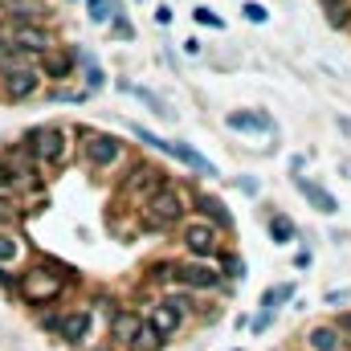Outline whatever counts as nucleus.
Instances as JSON below:
<instances>
[{
    "instance_id": "12",
    "label": "nucleus",
    "mask_w": 351,
    "mask_h": 351,
    "mask_svg": "<svg viewBox=\"0 0 351 351\" xmlns=\"http://www.w3.org/2000/svg\"><path fill=\"white\" fill-rule=\"evenodd\" d=\"M172 156L180 160V164H188L192 172H200V176H217V168H213V164H208V160H204V156H200L196 147H188V143H172Z\"/></svg>"
},
{
    "instance_id": "36",
    "label": "nucleus",
    "mask_w": 351,
    "mask_h": 351,
    "mask_svg": "<svg viewBox=\"0 0 351 351\" xmlns=\"http://www.w3.org/2000/svg\"><path fill=\"white\" fill-rule=\"evenodd\" d=\"M8 180H12V172H8V168L0 164V188H8Z\"/></svg>"
},
{
    "instance_id": "3",
    "label": "nucleus",
    "mask_w": 351,
    "mask_h": 351,
    "mask_svg": "<svg viewBox=\"0 0 351 351\" xmlns=\"http://www.w3.org/2000/svg\"><path fill=\"white\" fill-rule=\"evenodd\" d=\"M0 86H4L8 102H25V98H33L41 90V70L37 66H8L4 78H0Z\"/></svg>"
},
{
    "instance_id": "2",
    "label": "nucleus",
    "mask_w": 351,
    "mask_h": 351,
    "mask_svg": "<svg viewBox=\"0 0 351 351\" xmlns=\"http://www.w3.org/2000/svg\"><path fill=\"white\" fill-rule=\"evenodd\" d=\"M21 294L29 306H45L62 294V274H49V269H29L25 282H21Z\"/></svg>"
},
{
    "instance_id": "34",
    "label": "nucleus",
    "mask_w": 351,
    "mask_h": 351,
    "mask_svg": "<svg viewBox=\"0 0 351 351\" xmlns=\"http://www.w3.org/2000/svg\"><path fill=\"white\" fill-rule=\"evenodd\" d=\"M225 265L233 269V278H245V262H237V258H229V262H225Z\"/></svg>"
},
{
    "instance_id": "23",
    "label": "nucleus",
    "mask_w": 351,
    "mask_h": 351,
    "mask_svg": "<svg viewBox=\"0 0 351 351\" xmlns=\"http://www.w3.org/2000/svg\"><path fill=\"white\" fill-rule=\"evenodd\" d=\"M131 131H135L147 147H156V152H168V156H172V139H160V135H156V131H147V127H131Z\"/></svg>"
},
{
    "instance_id": "9",
    "label": "nucleus",
    "mask_w": 351,
    "mask_h": 351,
    "mask_svg": "<svg viewBox=\"0 0 351 351\" xmlns=\"http://www.w3.org/2000/svg\"><path fill=\"white\" fill-rule=\"evenodd\" d=\"M12 45H16V53H49V33L37 25H21L12 33Z\"/></svg>"
},
{
    "instance_id": "25",
    "label": "nucleus",
    "mask_w": 351,
    "mask_h": 351,
    "mask_svg": "<svg viewBox=\"0 0 351 351\" xmlns=\"http://www.w3.org/2000/svg\"><path fill=\"white\" fill-rule=\"evenodd\" d=\"M241 12H245V21H254V25H265V21H269L265 4H258V0H245V4H241Z\"/></svg>"
},
{
    "instance_id": "28",
    "label": "nucleus",
    "mask_w": 351,
    "mask_h": 351,
    "mask_svg": "<svg viewBox=\"0 0 351 351\" xmlns=\"http://www.w3.org/2000/svg\"><path fill=\"white\" fill-rule=\"evenodd\" d=\"M49 74H53V78H66V74H70V53H62V58H49Z\"/></svg>"
},
{
    "instance_id": "37",
    "label": "nucleus",
    "mask_w": 351,
    "mask_h": 351,
    "mask_svg": "<svg viewBox=\"0 0 351 351\" xmlns=\"http://www.w3.org/2000/svg\"><path fill=\"white\" fill-rule=\"evenodd\" d=\"M343 327H351V315H343Z\"/></svg>"
},
{
    "instance_id": "6",
    "label": "nucleus",
    "mask_w": 351,
    "mask_h": 351,
    "mask_svg": "<svg viewBox=\"0 0 351 351\" xmlns=\"http://www.w3.org/2000/svg\"><path fill=\"white\" fill-rule=\"evenodd\" d=\"M119 156H123V143H119L114 135H90V139H86V160H90V168H110Z\"/></svg>"
},
{
    "instance_id": "29",
    "label": "nucleus",
    "mask_w": 351,
    "mask_h": 351,
    "mask_svg": "<svg viewBox=\"0 0 351 351\" xmlns=\"http://www.w3.org/2000/svg\"><path fill=\"white\" fill-rule=\"evenodd\" d=\"M16 16H21V21H37L41 12H37V4H29V0H16Z\"/></svg>"
},
{
    "instance_id": "26",
    "label": "nucleus",
    "mask_w": 351,
    "mask_h": 351,
    "mask_svg": "<svg viewBox=\"0 0 351 351\" xmlns=\"http://www.w3.org/2000/svg\"><path fill=\"white\" fill-rule=\"evenodd\" d=\"M86 86L90 90H102V86H106V74H102V66H98V62H86Z\"/></svg>"
},
{
    "instance_id": "11",
    "label": "nucleus",
    "mask_w": 351,
    "mask_h": 351,
    "mask_svg": "<svg viewBox=\"0 0 351 351\" xmlns=\"http://www.w3.org/2000/svg\"><path fill=\"white\" fill-rule=\"evenodd\" d=\"M90 323H94V319H90L86 311H74V315H66V319L58 323V331H62L66 343H82L90 335Z\"/></svg>"
},
{
    "instance_id": "31",
    "label": "nucleus",
    "mask_w": 351,
    "mask_h": 351,
    "mask_svg": "<svg viewBox=\"0 0 351 351\" xmlns=\"http://www.w3.org/2000/svg\"><path fill=\"white\" fill-rule=\"evenodd\" d=\"M110 21H114V33H119V37H135L131 21H123V16H110Z\"/></svg>"
},
{
    "instance_id": "21",
    "label": "nucleus",
    "mask_w": 351,
    "mask_h": 351,
    "mask_svg": "<svg viewBox=\"0 0 351 351\" xmlns=\"http://www.w3.org/2000/svg\"><path fill=\"white\" fill-rule=\"evenodd\" d=\"M119 86H123V90H131V94H135L139 102H147V106H152L156 114H164V119H172V110H168V106H164V102H160V98H156L152 90H143V86H127V82H119Z\"/></svg>"
},
{
    "instance_id": "14",
    "label": "nucleus",
    "mask_w": 351,
    "mask_h": 351,
    "mask_svg": "<svg viewBox=\"0 0 351 351\" xmlns=\"http://www.w3.org/2000/svg\"><path fill=\"white\" fill-rule=\"evenodd\" d=\"M323 12H327L331 29H348L351 25V4L348 0H323Z\"/></svg>"
},
{
    "instance_id": "15",
    "label": "nucleus",
    "mask_w": 351,
    "mask_h": 351,
    "mask_svg": "<svg viewBox=\"0 0 351 351\" xmlns=\"http://www.w3.org/2000/svg\"><path fill=\"white\" fill-rule=\"evenodd\" d=\"M196 200H200V208H204V217H208L213 225H225V229L233 225V217H229V208H225V204H221L217 196H196Z\"/></svg>"
},
{
    "instance_id": "18",
    "label": "nucleus",
    "mask_w": 351,
    "mask_h": 351,
    "mask_svg": "<svg viewBox=\"0 0 351 351\" xmlns=\"http://www.w3.org/2000/svg\"><path fill=\"white\" fill-rule=\"evenodd\" d=\"M294 298V282H282V286H269L262 298V311H278L282 302H290Z\"/></svg>"
},
{
    "instance_id": "10",
    "label": "nucleus",
    "mask_w": 351,
    "mask_h": 351,
    "mask_svg": "<svg viewBox=\"0 0 351 351\" xmlns=\"http://www.w3.org/2000/svg\"><path fill=\"white\" fill-rule=\"evenodd\" d=\"M176 278H180V282H184V286H192V290H213V286H217V282H221V278H217V269H208V265H180V269H176Z\"/></svg>"
},
{
    "instance_id": "35",
    "label": "nucleus",
    "mask_w": 351,
    "mask_h": 351,
    "mask_svg": "<svg viewBox=\"0 0 351 351\" xmlns=\"http://www.w3.org/2000/svg\"><path fill=\"white\" fill-rule=\"evenodd\" d=\"M184 53H192V58H196V53H200V41H196V37H188V41H184Z\"/></svg>"
},
{
    "instance_id": "17",
    "label": "nucleus",
    "mask_w": 351,
    "mask_h": 351,
    "mask_svg": "<svg viewBox=\"0 0 351 351\" xmlns=\"http://www.w3.org/2000/svg\"><path fill=\"white\" fill-rule=\"evenodd\" d=\"M152 327H156L160 335H172L176 327H180V315H176L168 302H160V306H156V315H152Z\"/></svg>"
},
{
    "instance_id": "13",
    "label": "nucleus",
    "mask_w": 351,
    "mask_h": 351,
    "mask_svg": "<svg viewBox=\"0 0 351 351\" xmlns=\"http://www.w3.org/2000/svg\"><path fill=\"white\" fill-rule=\"evenodd\" d=\"M294 233H298V229H294V221H290L286 213H274V217H269V237H274V245H290Z\"/></svg>"
},
{
    "instance_id": "24",
    "label": "nucleus",
    "mask_w": 351,
    "mask_h": 351,
    "mask_svg": "<svg viewBox=\"0 0 351 351\" xmlns=\"http://www.w3.org/2000/svg\"><path fill=\"white\" fill-rule=\"evenodd\" d=\"M139 327H143V323H139L135 315H119V319H114V335H119V339H135Z\"/></svg>"
},
{
    "instance_id": "27",
    "label": "nucleus",
    "mask_w": 351,
    "mask_h": 351,
    "mask_svg": "<svg viewBox=\"0 0 351 351\" xmlns=\"http://www.w3.org/2000/svg\"><path fill=\"white\" fill-rule=\"evenodd\" d=\"M192 16H196V21H200V25H208V29H225V21H221V16H217V12H213V8H204V4H200V8H196V12H192Z\"/></svg>"
},
{
    "instance_id": "32",
    "label": "nucleus",
    "mask_w": 351,
    "mask_h": 351,
    "mask_svg": "<svg viewBox=\"0 0 351 351\" xmlns=\"http://www.w3.org/2000/svg\"><path fill=\"white\" fill-rule=\"evenodd\" d=\"M168 306H172L176 315H180V319L188 315V298H184V294H176V298H168Z\"/></svg>"
},
{
    "instance_id": "5",
    "label": "nucleus",
    "mask_w": 351,
    "mask_h": 351,
    "mask_svg": "<svg viewBox=\"0 0 351 351\" xmlns=\"http://www.w3.org/2000/svg\"><path fill=\"white\" fill-rule=\"evenodd\" d=\"M184 245H188V254H196V258H217V225L213 221H188L184 225Z\"/></svg>"
},
{
    "instance_id": "22",
    "label": "nucleus",
    "mask_w": 351,
    "mask_h": 351,
    "mask_svg": "<svg viewBox=\"0 0 351 351\" xmlns=\"http://www.w3.org/2000/svg\"><path fill=\"white\" fill-rule=\"evenodd\" d=\"M16 258H21V241L12 233H0V265L16 262Z\"/></svg>"
},
{
    "instance_id": "16",
    "label": "nucleus",
    "mask_w": 351,
    "mask_h": 351,
    "mask_svg": "<svg viewBox=\"0 0 351 351\" xmlns=\"http://www.w3.org/2000/svg\"><path fill=\"white\" fill-rule=\"evenodd\" d=\"M306 339H311V348H315V351H339V343H343L335 327H315Z\"/></svg>"
},
{
    "instance_id": "8",
    "label": "nucleus",
    "mask_w": 351,
    "mask_h": 351,
    "mask_svg": "<svg viewBox=\"0 0 351 351\" xmlns=\"http://www.w3.org/2000/svg\"><path fill=\"white\" fill-rule=\"evenodd\" d=\"M225 123H229V131H250V135H258V131L269 135V131H274V119L262 114V110H233Z\"/></svg>"
},
{
    "instance_id": "1",
    "label": "nucleus",
    "mask_w": 351,
    "mask_h": 351,
    "mask_svg": "<svg viewBox=\"0 0 351 351\" xmlns=\"http://www.w3.org/2000/svg\"><path fill=\"white\" fill-rule=\"evenodd\" d=\"M180 217H184V200H180V192H172V188H160V192L147 200V208H143L147 229H168Z\"/></svg>"
},
{
    "instance_id": "19",
    "label": "nucleus",
    "mask_w": 351,
    "mask_h": 351,
    "mask_svg": "<svg viewBox=\"0 0 351 351\" xmlns=\"http://www.w3.org/2000/svg\"><path fill=\"white\" fill-rule=\"evenodd\" d=\"M160 343H164V335H160L156 327H139L135 339H131V351H156Z\"/></svg>"
},
{
    "instance_id": "33",
    "label": "nucleus",
    "mask_w": 351,
    "mask_h": 351,
    "mask_svg": "<svg viewBox=\"0 0 351 351\" xmlns=\"http://www.w3.org/2000/svg\"><path fill=\"white\" fill-rule=\"evenodd\" d=\"M156 25H172V8H168V4L156 8Z\"/></svg>"
},
{
    "instance_id": "30",
    "label": "nucleus",
    "mask_w": 351,
    "mask_h": 351,
    "mask_svg": "<svg viewBox=\"0 0 351 351\" xmlns=\"http://www.w3.org/2000/svg\"><path fill=\"white\" fill-rule=\"evenodd\" d=\"M12 53H16L12 37H0V62H4V66H12Z\"/></svg>"
},
{
    "instance_id": "4",
    "label": "nucleus",
    "mask_w": 351,
    "mask_h": 351,
    "mask_svg": "<svg viewBox=\"0 0 351 351\" xmlns=\"http://www.w3.org/2000/svg\"><path fill=\"white\" fill-rule=\"evenodd\" d=\"M29 143H33V156L41 164H62L66 160V131L62 127H37V131H29Z\"/></svg>"
},
{
    "instance_id": "20",
    "label": "nucleus",
    "mask_w": 351,
    "mask_h": 351,
    "mask_svg": "<svg viewBox=\"0 0 351 351\" xmlns=\"http://www.w3.org/2000/svg\"><path fill=\"white\" fill-rule=\"evenodd\" d=\"M86 16L94 25H106L114 16V0H86Z\"/></svg>"
},
{
    "instance_id": "7",
    "label": "nucleus",
    "mask_w": 351,
    "mask_h": 351,
    "mask_svg": "<svg viewBox=\"0 0 351 351\" xmlns=\"http://www.w3.org/2000/svg\"><path fill=\"white\" fill-rule=\"evenodd\" d=\"M294 188H298V192H302V196H306V200H311L319 213H323V217L339 213V200H335V196H331L323 184H315V180H306V176H294Z\"/></svg>"
}]
</instances>
